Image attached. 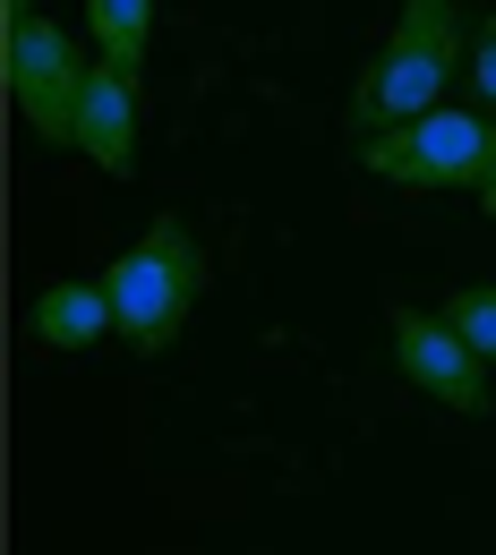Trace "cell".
<instances>
[{
	"label": "cell",
	"mask_w": 496,
	"mask_h": 555,
	"mask_svg": "<svg viewBox=\"0 0 496 555\" xmlns=\"http://www.w3.org/2000/svg\"><path fill=\"white\" fill-rule=\"evenodd\" d=\"M480 214H488V222H496V180H488V189H480Z\"/></svg>",
	"instance_id": "obj_11"
},
{
	"label": "cell",
	"mask_w": 496,
	"mask_h": 555,
	"mask_svg": "<svg viewBox=\"0 0 496 555\" xmlns=\"http://www.w3.org/2000/svg\"><path fill=\"white\" fill-rule=\"evenodd\" d=\"M103 291H112V317H120V343L138 359H163V350L189 334L198 299H206V248L180 214H154L138 240L103 266Z\"/></svg>",
	"instance_id": "obj_2"
},
{
	"label": "cell",
	"mask_w": 496,
	"mask_h": 555,
	"mask_svg": "<svg viewBox=\"0 0 496 555\" xmlns=\"http://www.w3.org/2000/svg\"><path fill=\"white\" fill-rule=\"evenodd\" d=\"M359 171L394 180V189H471L480 197L496 180V112L436 103L403 129H377V138H359Z\"/></svg>",
	"instance_id": "obj_4"
},
{
	"label": "cell",
	"mask_w": 496,
	"mask_h": 555,
	"mask_svg": "<svg viewBox=\"0 0 496 555\" xmlns=\"http://www.w3.org/2000/svg\"><path fill=\"white\" fill-rule=\"evenodd\" d=\"M454 77H462V0H403L394 35L377 43V61L352 86V138L436 112Z\"/></svg>",
	"instance_id": "obj_1"
},
{
	"label": "cell",
	"mask_w": 496,
	"mask_h": 555,
	"mask_svg": "<svg viewBox=\"0 0 496 555\" xmlns=\"http://www.w3.org/2000/svg\"><path fill=\"white\" fill-rule=\"evenodd\" d=\"M385 334H394L403 385H420L436 411H454V418H488L496 411V402H488V359L445 325V308H394Z\"/></svg>",
	"instance_id": "obj_5"
},
{
	"label": "cell",
	"mask_w": 496,
	"mask_h": 555,
	"mask_svg": "<svg viewBox=\"0 0 496 555\" xmlns=\"http://www.w3.org/2000/svg\"><path fill=\"white\" fill-rule=\"evenodd\" d=\"M86 26H94V52H103L112 69H145L154 0H86Z\"/></svg>",
	"instance_id": "obj_8"
},
{
	"label": "cell",
	"mask_w": 496,
	"mask_h": 555,
	"mask_svg": "<svg viewBox=\"0 0 496 555\" xmlns=\"http://www.w3.org/2000/svg\"><path fill=\"white\" fill-rule=\"evenodd\" d=\"M471 94L496 112V26H480V43H471Z\"/></svg>",
	"instance_id": "obj_10"
},
{
	"label": "cell",
	"mask_w": 496,
	"mask_h": 555,
	"mask_svg": "<svg viewBox=\"0 0 496 555\" xmlns=\"http://www.w3.org/2000/svg\"><path fill=\"white\" fill-rule=\"evenodd\" d=\"M445 325H454V334H462V343H471V350H480V359L496 367V282H471V291H454V299H445Z\"/></svg>",
	"instance_id": "obj_9"
},
{
	"label": "cell",
	"mask_w": 496,
	"mask_h": 555,
	"mask_svg": "<svg viewBox=\"0 0 496 555\" xmlns=\"http://www.w3.org/2000/svg\"><path fill=\"white\" fill-rule=\"evenodd\" d=\"M0 61H9V103H17V120L35 129V145H77V112H86L94 61L77 52L69 26H61L43 0H9Z\"/></svg>",
	"instance_id": "obj_3"
},
{
	"label": "cell",
	"mask_w": 496,
	"mask_h": 555,
	"mask_svg": "<svg viewBox=\"0 0 496 555\" xmlns=\"http://www.w3.org/2000/svg\"><path fill=\"white\" fill-rule=\"evenodd\" d=\"M26 334H35L43 350H94V343H112V334H120L112 291H103V282H52V291H35Z\"/></svg>",
	"instance_id": "obj_7"
},
{
	"label": "cell",
	"mask_w": 496,
	"mask_h": 555,
	"mask_svg": "<svg viewBox=\"0 0 496 555\" xmlns=\"http://www.w3.org/2000/svg\"><path fill=\"white\" fill-rule=\"evenodd\" d=\"M77 154H86L103 180H129V171H138V69L94 61L86 112H77Z\"/></svg>",
	"instance_id": "obj_6"
}]
</instances>
